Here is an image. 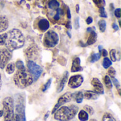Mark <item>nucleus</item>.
<instances>
[{"label": "nucleus", "mask_w": 121, "mask_h": 121, "mask_svg": "<svg viewBox=\"0 0 121 121\" xmlns=\"http://www.w3.org/2000/svg\"><path fill=\"white\" fill-rule=\"evenodd\" d=\"M116 50L115 49H112L110 51V57H111V62H116L117 60V57H116Z\"/></svg>", "instance_id": "30"}, {"label": "nucleus", "mask_w": 121, "mask_h": 121, "mask_svg": "<svg viewBox=\"0 0 121 121\" xmlns=\"http://www.w3.org/2000/svg\"><path fill=\"white\" fill-rule=\"evenodd\" d=\"M13 82L16 86L20 89H24L33 82V77L26 67L18 69L13 77Z\"/></svg>", "instance_id": "2"}, {"label": "nucleus", "mask_w": 121, "mask_h": 121, "mask_svg": "<svg viewBox=\"0 0 121 121\" xmlns=\"http://www.w3.org/2000/svg\"><path fill=\"white\" fill-rule=\"evenodd\" d=\"M59 43V36L57 33L53 30L48 31L43 39L44 46L46 48H53Z\"/></svg>", "instance_id": "6"}, {"label": "nucleus", "mask_w": 121, "mask_h": 121, "mask_svg": "<svg viewBox=\"0 0 121 121\" xmlns=\"http://www.w3.org/2000/svg\"><path fill=\"white\" fill-rule=\"evenodd\" d=\"M99 97V94L93 91H86L84 94V98L87 100H96Z\"/></svg>", "instance_id": "17"}, {"label": "nucleus", "mask_w": 121, "mask_h": 121, "mask_svg": "<svg viewBox=\"0 0 121 121\" xmlns=\"http://www.w3.org/2000/svg\"><path fill=\"white\" fill-rule=\"evenodd\" d=\"M28 1H30V0H28Z\"/></svg>", "instance_id": "50"}, {"label": "nucleus", "mask_w": 121, "mask_h": 121, "mask_svg": "<svg viewBox=\"0 0 121 121\" xmlns=\"http://www.w3.org/2000/svg\"><path fill=\"white\" fill-rule=\"evenodd\" d=\"M48 116H49V113L48 112V113H47L45 114V117H44V120H45V121H46V120H47V118H48Z\"/></svg>", "instance_id": "45"}, {"label": "nucleus", "mask_w": 121, "mask_h": 121, "mask_svg": "<svg viewBox=\"0 0 121 121\" xmlns=\"http://www.w3.org/2000/svg\"><path fill=\"white\" fill-rule=\"evenodd\" d=\"M76 11H77V13L79 12V4L76 5Z\"/></svg>", "instance_id": "44"}, {"label": "nucleus", "mask_w": 121, "mask_h": 121, "mask_svg": "<svg viewBox=\"0 0 121 121\" xmlns=\"http://www.w3.org/2000/svg\"><path fill=\"white\" fill-rule=\"evenodd\" d=\"M72 100V93H70V92H67L65 94H63L62 96H61L60 98L58 99L57 103L55 106V107H54V108H53V110L52 111V113L53 114L63 104H67L68 102H70Z\"/></svg>", "instance_id": "9"}, {"label": "nucleus", "mask_w": 121, "mask_h": 121, "mask_svg": "<svg viewBox=\"0 0 121 121\" xmlns=\"http://www.w3.org/2000/svg\"><path fill=\"white\" fill-rule=\"evenodd\" d=\"M38 53L37 51V48L35 46H30L26 51V56L30 60V59H34V57H36Z\"/></svg>", "instance_id": "15"}, {"label": "nucleus", "mask_w": 121, "mask_h": 121, "mask_svg": "<svg viewBox=\"0 0 121 121\" xmlns=\"http://www.w3.org/2000/svg\"><path fill=\"white\" fill-rule=\"evenodd\" d=\"M86 23H87L88 25H89V24H91V23L93 22V18H92L91 16H89V17L86 18Z\"/></svg>", "instance_id": "40"}, {"label": "nucleus", "mask_w": 121, "mask_h": 121, "mask_svg": "<svg viewBox=\"0 0 121 121\" xmlns=\"http://www.w3.org/2000/svg\"><path fill=\"white\" fill-rule=\"evenodd\" d=\"M99 52H101V50H102V46L101 45H99Z\"/></svg>", "instance_id": "46"}, {"label": "nucleus", "mask_w": 121, "mask_h": 121, "mask_svg": "<svg viewBox=\"0 0 121 121\" xmlns=\"http://www.w3.org/2000/svg\"><path fill=\"white\" fill-rule=\"evenodd\" d=\"M101 53H102V55L104 56V57H107V55H108V52H107V50H105V49H102V50H101Z\"/></svg>", "instance_id": "41"}, {"label": "nucleus", "mask_w": 121, "mask_h": 121, "mask_svg": "<svg viewBox=\"0 0 121 121\" xmlns=\"http://www.w3.org/2000/svg\"><path fill=\"white\" fill-rule=\"evenodd\" d=\"M64 9L62 8H59L56 10V13L53 16V19L55 21H59L64 16Z\"/></svg>", "instance_id": "21"}, {"label": "nucleus", "mask_w": 121, "mask_h": 121, "mask_svg": "<svg viewBox=\"0 0 121 121\" xmlns=\"http://www.w3.org/2000/svg\"><path fill=\"white\" fill-rule=\"evenodd\" d=\"M68 77H69V73L68 72H65L64 73V75L60 81V82L58 84V86H57V93H60L61 92L63 89H64V87L67 82V79H68Z\"/></svg>", "instance_id": "14"}, {"label": "nucleus", "mask_w": 121, "mask_h": 121, "mask_svg": "<svg viewBox=\"0 0 121 121\" xmlns=\"http://www.w3.org/2000/svg\"><path fill=\"white\" fill-rule=\"evenodd\" d=\"M112 27H113V28L116 30V31H117V30H118V29H119V27H118V26L116 23H113V24H112Z\"/></svg>", "instance_id": "42"}, {"label": "nucleus", "mask_w": 121, "mask_h": 121, "mask_svg": "<svg viewBox=\"0 0 121 121\" xmlns=\"http://www.w3.org/2000/svg\"><path fill=\"white\" fill-rule=\"evenodd\" d=\"M112 65V62L111 60H110L109 58L108 57H105L103 60V67L105 68V69H108V67H111V65Z\"/></svg>", "instance_id": "28"}, {"label": "nucleus", "mask_w": 121, "mask_h": 121, "mask_svg": "<svg viewBox=\"0 0 121 121\" xmlns=\"http://www.w3.org/2000/svg\"><path fill=\"white\" fill-rule=\"evenodd\" d=\"M99 29L101 30V32H104L106 30V22L105 20L102 19V20H100L99 21Z\"/></svg>", "instance_id": "26"}, {"label": "nucleus", "mask_w": 121, "mask_h": 121, "mask_svg": "<svg viewBox=\"0 0 121 121\" xmlns=\"http://www.w3.org/2000/svg\"><path fill=\"white\" fill-rule=\"evenodd\" d=\"M27 67H28V70L29 71V72L32 74L33 77V82L36 81L40 77V76L41 75L43 72L42 67L39 66L38 65H37L36 63H35L32 60L28 61Z\"/></svg>", "instance_id": "7"}, {"label": "nucleus", "mask_w": 121, "mask_h": 121, "mask_svg": "<svg viewBox=\"0 0 121 121\" xmlns=\"http://www.w3.org/2000/svg\"><path fill=\"white\" fill-rule=\"evenodd\" d=\"M72 100L76 101L77 104H81L84 99V94L82 91H77L74 94H72Z\"/></svg>", "instance_id": "19"}, {"label": "nucleus", "mask_w": 121, "mask_h": 121, "mask_svg": "<svg viewBox=\"0 0 121 121\" xmlns=\"http://www.w3.org/2000/svg\"><path fill=\"white\" fill-rule=\"evenodd\" d=\"M95 5L99 8H102L106 6V1L105 0H92Z\"/></svg>", "instance_id": "27"}, {"label": "nucleus", "mask_w": 121, "mask_h": 121, "mask_svg": "<svg viewBox=\"0 0 121 121\" xmlns=\"http://www.w3.org/2000/svg\"><path fill=\"white\" fill-rule=\"evenodd\" d=\"M24 43L25 38L21 31L18 29L14 28L7 33V38L4 45L6 49L13 51L22 48Z\"/></svg>", "instance_id": "1"}, {"label": "nucleus", "mask_w": 121, "mask_h": 121, "mask_svg": "<svg viewBox=\"0 0 121 121\" xmlns=\"http://www.w3.org/2000/svg\"><path fill=\"white\" fill-rule=\"evenodd\" d=\"M84 110L88 114H89V115H93V114L94 113V108H93L92 107H91L90 106H87V105L84 106Z\"/></svg>", "instance_id": "31"}, {"label": "nucleus", "mask_w": 121, "mask_h": 121, "mask_svg": "<svg viewBox=\"0 0 121 121\" xmlns=\"http://www.w3.org/2000/svg\"><path fill=\"white\" fill-rule=\"evenodd\" d=\"M6 73L9 74H13L15 70V63L11 62V63H9L8 65H6Z\"/></svg>", "instance_id": "23"}, {"label": "nucleus", "mask_w": 121, "mask_h": 121, "mask_svg": "<svg viewBox=\"0 0 121 121\" xmlns=\"http://www.w3.org/2000/svg\"><path fill=\"white\" fill-rule=\"evenodd\" d=\"M79 111V108L75 105L69 106L60 107L54 113V118L59 121H69L74 118Z\"/></svg>", "instance_id": "3"}, {"label": "nucleus", "mask_w": 121, "mask_h": 121, "mask_svg": "<svg viewBox=\"0 0 121 121\" xmlns=\"http://www.w3.org/2000/svg\"><path fill=\"white\" fill-rule=\"evenodd\" d=\"M14 121H26L25 115V100L22 95L16 94L14 98Z\"/></svg>", "instance_id": "4"}, {"label": "nucleus", "mask_w": 121, "mask_h": 121, "mask_svg": "<svg viewBox=\"0 0 121 121\" xmlns=\"http://www.w3.org/2000/svg\"><path fill=\"white\" fill-rule=\"evenodd\" d=\"M7 38V33H2L0 35V45H3L5 44Z\"/></svg>", "instance_id": "33"}, {"label": "nucleus", "mask_w": 121, "mask_h": 121, "mask_svg": "<svg viewBox=\"0 0 121 121\" xmlns=\"http://www.w3.org/2000/svg\"><path fill=\"white\" fill-rule=\"evenodd\" d=\"M102 121H116L112 115L110 113H105L103 116Z\"/></svg>", "instance_id": "29"}, {"label": "nucleus", "mask_w": 121, "mask_h": 121, "mask_svg": "<svg viewBox=\"0 0 121 121\" xmlns=\"http://www.w3.org/2000/svg\"><path fill=\"white\" fill-rule=\"evenodd\" d=\"M67 17L68 19L71 18V12H70V9L68 6H67Z\"/></svg>", "instance_id": "39"}, {"label": "nucleus", "mask_w": 121, "mask_h": 121, "mask_svg": "<svg viewBox=\"0 0 121 121\" xmlns=\"http://www.w3.org/2000/svg\"><path fill=\"white\" fill-rule=\"evenodd\" d=\"M89 33H90V35H89V38H88L87 42H86V44L88 45H91L94 44L96 41V39H97V34L95 32V30H93Z\"/></svg>", "instance_id": "18"}, {"label": "nucleus", "mask_w": 121, "mask_h": 121, "mask_svg": "<svg viewBox=\"0 0 121 121\" xmlns=\"http://www.w3.org/2000/svg\"><path fill=\"white\" fill-rule=\"evenodd\" d=\"M100 57H101L100 53H92V54L91 55V56L89 57V60L90 62L94 63V62L98 61V60L100 59Z\"/></svg>", "instance_id": "24"}, {"label": "nucleus", "mask_w": 121, "mask_h": 121, "mask_svg": "<svg viewBox=\"0 0 121 121\" xmlns=\"http://www.w3.org/2000/svg\"><path fill=\"white\" fill-rule=\"evenodd\" d=\"M38 28L42 32H45V31H46V30H48L49 29V28H50V23H49L48 19L42 18V19H40L38 21Z\"/></svg>", "instance_id": "13"}, {"label": "nucleus", "mask_w": 121, "mask_h": 121, "mask_svg": "<svg viewBox=\"0 0 121 121\" xmlns=\"http://www.w3.org/2000/svg\"><path fill=\"white\" fill-rule=\"evenodd\" d=\"M104 84H105L106 86L108 89H111L112 87H113V84H112V82H111V80L110 77L108 75L105 76L104 78Z\"/></svg>", "instance_id": "25"}, {"label": "nucleus", "mask_w": 121, "mask_h": 121, "mask_svg": "<svg viewBox=\"0 0 121 121\" xmlns=\"http://www.w3.org/2000/svg\"><path fill=\"white\" fill-rule=\"evenodd\" d=\"M48 6L50 9L56 11L60 7V4L58 0H50L48 3Z\"/></svg>", "instance_id": "20"}, {"label": "nucleus", "mask_w": 121, "mask_h": 121, "mask_svg": "<svg viewBox=\"0 0 121 121\" xmlns=\"http://www.w3.org/2000/svg\"><path fill=\"white\" fill-rule=\"evenodd\" d=\"M11 51L6 48H0V68L4 69L11 58Z\"/></svg>", "instance_id": "8"}, {"label": "nucleus", "mask_w": 121, "mask_h": 121, "mask_svg": "<svg viewBox=\"0 0 121 121\" xmlns=\"http://www.w3.org/2000/svg\"><path fill=\"white\" fill-rule=\"evenodd\" d=\"M78 118L80 121H87L89 119V114L84 110H82L78 114Z\"/></svg>", "instance_id": "22"}, {"label": "nucleus", "mask_w": 121, "mask_h": 121, "mask_svg": "<svg viewBox=\"0 0 121 121\" xmlns=\"http://www.w3.org/2000/svg\"><path fill=\"white\" fill-rule=\"evenodd\" d=\"M9 27V21L5 16H0V33L6 30Z\"/></svg>", "instance_id": "16"}, {"label": "nucleus", "mask_w": 121, "mask_h": 121, "mask_svg": "<svg viewBox=\"0 0 121 121\" xmlns=\"http://www.w3.org/2000/svg\"><path fill=\"white\" fill-rule=\"evenodd\" d=\"M84 82V77L80 75H74L70 77L68 82V86L72 89H77Z\"/></svg>", "instance_id": "10"}, {"label": "nucleus", "mask_w": 121, "mask_h": 121, "mask_svg": "<svg viewBox=\"0 0 121 121\" xmlns=\"http://www.w3.org/2000/svg\"><path fill=\"white\" fill-rule=\"evenodd\" d=\"M99 11H100V16L102 17V18H107L108 17V15H107V13L105 10V8L104 7H102V8H100L99 9Z\"/></svg>", "instance_id": "35"}, {"label": "nucleus", "mask_w": 121, "mask_h": 121, "mask_svg": "<svg viewBox=\"0 0 121 121\" xmlns=\"http://www.w3.org/2000/svg\"><path fill=\"white\" fill-rule=\"evenodd\" d=\"M89 121H97L96 120H95V119H91V120H90Z\"/></svg>", "instance_id": "49"}, {"label": "nucleus", "mask_w": 121, "mask_h": 121, "mask_svg": "<svg viewBox=\"0 0 121 121\" xmlns=\"http://www.w3.org/2000/svg\"><path fill=\"white\" fill-rule=\"evenodd\" d=\"M2 104L4 121H14L13 99L11 97H6Z\"/></svg>", "instance_id": "5"}, {"label": "nucleus", "mask_w": 121, "mask_h": 121, "mask_svg": "<svg viewBox=\"0 0 121 121\" xmlns=\"http://www.w3.org/2000/svg\"><path fill=\"white\" fill-rule=\"evenodd\" d=\"M3 114H4V113H3V110H1V111H0V117H1V116H3Z\"/></svg>", "instance_id": "48"}, {"label": "nucleus", "mask_w": 121, "mask_h": 121, "mask_svg": "<svg viewBox=\"0 0 121 121\" xmlns=\"http://www.w3.org/2000/svg\"><path fill=\"white\" fill-rule=\"evenodd\" d=\"M112 79H113V84H115V86H116V88H117V89H118V92H119V94L121 95V85H120V83H119V82L118 81V79H116L115 77H113V78H112Z\"/></svg>", "instance_id": "34"}, {"label": "nucleus", "mask_w": 121, "mask_h": 121, "mask_svg": "<svg viewBox=\"0 0 121 121\" xmlns=\"http://www.w3.org/2000/svg\"><path fill=\"white\" fill-rule=\"evenodd\" d=\"M65 26H66V27L68 28V29H71L72 28V25H71V22L69 21H68L67 22V23L65 24Z\"/></svg>", "instance_id": "43"}, {"label": "nucleus", "mask_w": 121, "mask_h": 121, "mask_svg": "<svg viewBox=\"0 0 121 121\" xmlns=\"http://www.w3.org/2000/svg\"><path fill=\"white\" fill-rule=\"evenodd\" d=\"M1 84H2V82H1V74H0V89L1 87Z\"/></svg>", "instance_id": "47"}, {"label": "nucleus", "mask_w": 121, "mask_h": 121, "mask_svg": "<svg viewBox=\"0 0 121 121\" xmlns=\"http://www.w3.org/2000/svg\"><path fill=\"white\" fill-rule=\"evenodd\" d=\"M80 62H81V60H80L79 57H75L73 60L72 65V68H71L72 72H77L83 70V68L80 65Z\"/></svg>", "instance_id": "12"}, {"label": "nucleus", "mask_w": 121, "mask_h": 121, "mask_svg": "<svg viewBox=\"0 0 121 121\" xmlns=\"http://www.w3.org/2000/svg\"><path fill=\"white\" fill-rule=\"evenodd\" d=\"M108 74H109L110 77L113 78V77H115L116 74V70L114 69V68H113V67H110V68H109V69H108Z\"/></svg>", "instance_id": "36"}, {"label": "nucleus", "mask_w": 121, "mask_h": 121, "mask_svg": "<svg viewBox=\"0 0 121 121\" xmlns=\"http://www.w3.org/2000/svg\"><path fill=\"white\" fill-rule=\"evenodd\" d=\"M114 14H115V16H116L117 18H120L121 16V9H120V8H118V9H116L115 10Z\"/></svg>", "instance_id": "37"}, {"label": "nucleus", "mask_w": 121, "mask_h": 121, "mask_svg": "<svg viewBox=\"0 0 121 121\" xmlns=\"http://www.w3.org/2000/svg\"><path fill=\"white\" fill-rule=\"evenodd\" d=\"M91 85L94 88V91L97 93L98 94H104V86L100 80L97 78H94L91 80Z\"/></svg>", "instance_id": "11"}, {"label": "nucleus", "mask_w": 121, "mask_h": 121, "mask_svg": "<svg viewBox=\"0 0 121 121\" xmlns=\"http://www.w3.org/2000/svg\"><path fill=\"white\" fill-rule=\"evenodd\" d=\"M51 83H52V79H48V82L43 85V89H42V91H43V92L46 91L50 88V85H51Z\"/></svg>", "instance_id": "32"}, {"label": "nucleus", "mask_w": 121, "mask_h": 121, "mask_svg": "<svg viewBox=\"0 0 121 121\" xmlns=\"http://www.w3.org/2000/svg\"><path fill=\"white\" fill-rule=\"evenodd\" d=\"M74 27L76 29L79 28V17L76 18L74 20Z\"/></svg>", "instance_id": "38"}]
</instances>
